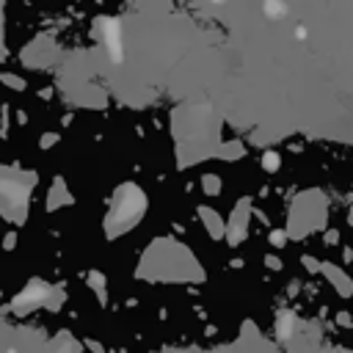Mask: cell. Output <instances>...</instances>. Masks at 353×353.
Instances as JSON below:
<instances>
[]
</instances>
